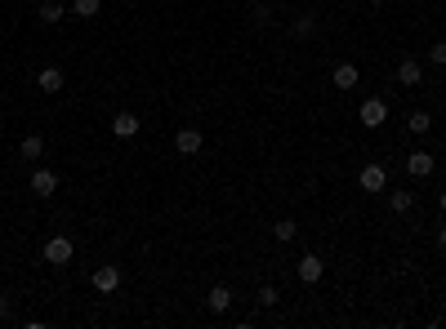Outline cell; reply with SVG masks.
Returning <instances> with one entry per match:
<instances>
[{
  "mask_svg": "<svg viewBox=\"0 0 446 329\" xmlns=\"http://www.w3.org/2000/svg\"><path fill=\"white\" fill-rule=\"evenodd\" d=\"M14 316V298H0V321H9Z\"/></svg>",
  "mask_w": 446,
  "mask_h": 329,
  "instance_id": "23",
  "label": "cell"
},
{
  "mask_svg": "<svg viewBox=\"0 0 446 329\" xmlns=\"http://www.w3.org/2000/svg\"><path fill=\"white\" fill-rule=\"evenodd\" d=\"M357 116H361V125H366V129H379L384 120H389V103H384V98H366V103L357 107Z\"/></svg>",
  "mask_w": 446,
  "mask_h": 329,
  "instance_id": "3",
  "label": "cell"
},
{
  "mask_svg": "<svg viewBox=\"0 0 446 329\" xmlns=\"http://www.w3.org/2000/svg\"><path fill=\"white\" fill-rule=\"evenodd\" d=\"M406 169H411V178H428L438 169V161H433V152H411L406 156Z\"/></svg>",
  "mask_w": 446,
  "mask_h": 329,
  "instance_id": "8",
  "label": "cell"
},
{
  "mask_svg": "<svg viewBox=\"0 0 446 329\" xmlns=\"http://www.w3.org/2000/svg\"><path fill=\"white\" fill-rule=\"evenodd\" d=\"M406 125H411V133H428V129H433V116H428V112H411Z\"/></svg>",
  "mask_w": 446,
  "mask_h": 329,
  "instance_id": "20",
  "label": "cell"
},
{
  "mask_svg": "<svg viewBox=\"0 0 446 329\" xmlns=\"http://www.w3.org/2000/svg\"><path fill=\"white\" fill-rule=\"evenodd\" d=\"M424 80V67L415 63V58H402V63H397V85H419Z\"/></svg>",
  "mask_w": 446,
  "mask_h": 329,
  "instance_id": "11",
  "label": "cell"
},
{
  "mask_svg": "<svg viewBox=\"0 0 446 329\" xmlns=\"http://www.w3.org/2000/svg\"><path fill=\"white\" fill-rule=\"evenodd\" d=\"M206 307H210V312H228V307H232V289H228V285H214L210 298H206Z\"/></svg>",
  "mask_w": 446,
  "mask_h": 329,
  "instance_id": "14",
  "label": "cell"
},
{
  "mask_svg": "<svg viewBox=\"0 0 446 329\" xmlns=\"http://www.w3.org/2000/svg\"><path fill=\"white\" fill-rule=\"evenodd\" d=\"M295 272H299V280H304V285H317V280L326 276V263H321L317 254H304V258H299V267H295Z\"/></svg>",
  "mask_w": 446,
  "mask_h": 329,
  "instance_id": "6",
  "label": "cell"
},
{
  "mask_svg": "<svg viewBox=\"0 0 446 329\" xmlns=\"http://www.w3.org/2000/svg\"><path fill=\"white\" fill-rule=\"evenodd\" d=\"M357 187L361 191H384V187H389V169H384V165H366L357 174Z\"/></svg>",
  "mask_w": 446,
  "mask_h": 329,
  "instance_id": "4",
  "label": "cell"
},
{
  "mask_svg": "<svg viewBox=\"0 0 446 329\" xmlns=\"http://www.w3.org/2000/svg\"><path fill=\"white\" fill-rule=\"evenodd\" d=\"M389 205H393V214H411L415 196H411V191H393V196H389Z\"/></svg>",
  "mask_w": 446,
  "mask_h": 329,
  "instance_id": "18",
  "label": "cell"
},
{
  "mask_svg": "<svg viewBox=\"0 0 446 329\" xmlns=\"http://www.w3.org/2000/svg\"><path fill=\"white\" fill-rule=\"evenodd\" d=\"M366 5H384V0H366Z\"/></svg>",
  "mask_w": 446,
  "mask_h": 329,
  "instance_id": "26",
  "label": "cell"
},
{
  "mask_svg": "<svg viewBox=\"0 0 446 329\" xmlns=\"http://www.w3.org/2000/svg\"><path fill=\"white\" fill-rule=\"evenodd\" d=\"M94 289H99V294H116V289H120V267L103 263L99 272H94Z\"/></svg>",
  "mask_w": 446,
  "mask_h": 329,
  "instance_id": "5",
  "label": "cell"
},
{
  "mask_svg": "<svg viewBox=\"0 0 446 329\" xmlns=\"http://www.w3.org/2000/svg\"><path fill=\"white\" fill-rule=\"evenodd\" d=\"M442 138H446V129H442Z\"/></svg>",
  "mask_w": 446,
  "mask_h": 329,
  "instance_id": "27",
  "label": "cell"
},
{
  "mask_svg": "<svg viewBox=\"0 0 446 329\" xmlns=\"http://www.w3.org/2000/svg\"><path fill=\"white\" fill-rule=\"evenodd\" d=\"M438 249L446 254V227H438Z\"/></svg>",
  "mask_w": 446,
  "mask_h": 329,
  "instance_id": "24",
  "label": "cell"
},
{
  "mask_svg": "<svg viewBox=\"0 0 446 329\" xmlns=\"http://www.w3.org/2000/svg\"><path fill=\"white\" fill-rule=\"evenodd\" d=\"M71 254H76V245H71L67 236H50V240H45V249H41V258L50 263V267H67Z\"/></svg>",
  "mask_w": 446,
  "mask_h": 329,
  "instance_id": "1",
  "label": "cell"
},
{
  "mask_svg": "<svg viewBox=\"0 0 446 329\" xmlns=\"http://www.w3.org/2000/svg\"><path fill=\"white\" fill-rule=\"evenodd\" d=\"M201 147H206V133H201V129L183 125V129L174 133V152L179 156H201Z\"/></svg>",
  "mask_w": 446,
  "mask_h": 329,
  "instance_id": "2",
  "label": "cell"
},
{
  "mask_svg": "<svg viewBox=\"0 0 446 329\" xmlns=\"http://www.w3.org/2000/svg\"><path fill=\"white\" fill-rule=\"evenodd\" d=\"M291 31H295V41H312V31H317V18H312V14H299Z\"/></svg>",
  "mask_w": 446,
  "mask_h": 329,
  "instance_id": "15",
  "label": "cell"
},
{
  "mask_svg": "<svg viewBox=\"0 0 446 329\" xmlns=\"http://www.w3.org/2000/svg\"><path fill=\"white\" fill-rule=\"evenodd\" d=\"M259 302H263V307H277V302H281V294H277V285H263V289H259Z\"/></svg>",
  "mask_w": 446,
  "mask_h": 329,
  "instance_id": "21",
  "label": "cell"
},
{
  "mask_svg": "<svg viewBox=\"0 0 446 329\" xmlns=\"http://www.w3.org/2000/svg\"><path fill=\"white\" fill-rule=\"evenodd\" d=\"M139 129H143V120H139L134 112H116V116H112V133H116V138H134Z\"/></svg>",
  "mask_w": 446,
  "mask_h": 329,
  "instance_id": "7",
  "label": "cell"
},
{
  "mask_svg": "<svg viewBox=\"0 0 446 329\" xmlns=\"http://www.w3.org/2000/svg\"><path fill=\"white\" fill-rule=\"evenodd\" d=\"M41 18H45V22H63V18H67V9L58 5V0H45V5H41Z\"/></svg>",
  "mask_w": 446,
  "mask_h": 329,
  "instance_id": "19",
  "label": "cell"
},
{
  "mask_svg": "<svg viewBox=\"0 0 446 329\" xmlns=\"http://www.w3.org/2000/svg\"><path fill=\"white\" fill-rule=\"evenodd\" d=\"M272 236L281 240V245H291V240L299 236V227H295V218H281V223H272Z\"/></svg>",
  "mask_w": 446,
  "mask_h": 329,
  "instance_id": "16",
  "label": "cell"
},
{
  "mask_svg": "<svg viewBox=\"0 0 446 329\" xmlns=\"http://www.w3.org/2000/svg\"><path fill=\"white\" fill-rule=\"evenodd\" d=\"M428 63H433V67H446V41H438V45L428 50Z\"/></svg>",
  "mask_w": 446,
  "mask_h": 329,
  "instance_id": "22",
  "label": "cell"
},
{
  "mask_svg": "<svg viewBox=\"0 0 446 329\" xmlns=\"http://www.w3.org/2000/svg\"><path fill=\"white\" fill-rule=\"evenodd\" d=\"M32 191L50 200L54 191H58V174H54V169H36V174H32Z\"/></svg>",
  "mask_w": 446,
  "mask_h": 329,
  "instance_id": "9",
  "label": "cell"
},
{
  "mask_svg": "<svg viewBox=\"0 0 446 329\" xmlns=\"http://www.w3.org/2000/svg\"><path fill=\"white\" fill-rule=\"evenodd\" d=\"M438 205H442V214H446V191H438Z\"/></svg>",
  "mask_w": 446,
  "mask_h": 329,
  "instance_id": "25",
  "label": "cell"
},
{
  "mask_svg": "<svg viewBox=\"0 0 446 329\" xmlns=\"http://www.w3.org/2000/svg\"><path fill=\"white\" fill-rule=\"evenodd\" d=\"M99 9H103V0H71V14L76 18H99Z\"/></svg>",
  "mask_w": 446,
  "mask_h": 329,
  "instance_id": "17",
  "label": "cell"
},
{
  "mask_svg": "<svg viewBox=\"0 0 446 329\" xmlns=\"http://www.w3.org/2000/svg\"><path fill=\"white\" fill-rule=\"evenodd\" d=\"M36 85H41L45 94H58V89H63V71H58V67H41V76H36Z\"/></svg>",
  "mask_w": 446,
  "mask_h": 329,
  "instance_id": "13",
  "label": "cell"
},
{
  "mask_svg": "<svg viewBox=\"0 0 446 329\" xmlns=\"http://www.w3.org/2000/svg\"><path fill=\"white\" fill-rule=\"evenodd\" d=\"M18 156H22V161H41V156H45V138H41V133H27V138L18 142Z\"/></svg>",
  "mask_w": 446,
  "mask_h": 329,
  "instance_id": "12",
  "label": "cell"
},
{
  "mask_svg": "<svg viewBox=\"0 0 446 329\" xmlns=\"http://www.w3.org/2000/svg\"><path fill=\"white\" fill-rule=\"evenodd\" d=\"M357 80H361V71H357L353 63H340V67L330 71V85H335V89H357Z\"/></svg>",
  "mask_w": 446,
  "mask_h": 329,
  "instance_id": "10",
  "label": "cell"
}]
</instances>
